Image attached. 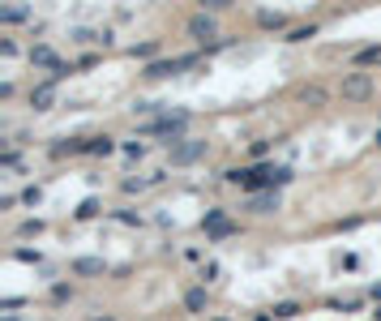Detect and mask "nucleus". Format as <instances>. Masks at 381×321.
Masks as SVG:
<instances>
[{
	"label": "nucleus",
	"instance_id": "nucleus-7",
	"mask_svg": "<svg viewBox=\"0 0 381 321\" xmlns=\"http://www.w3.org/2000/svg\"><path fill=\"white\" fill-rule=\"evenodd\" d=\"M31 107H35V112H52V107H56V82H47V78L35 82V86H31Z\"/></svg>",
	"mask_w": 381,
	"mask_h": 321
},
{
	"label": "nucleus",
	"instance_id": "nucleus-11",
	"mask_svg": "<svg viewBox=\"0 0 381 321\" xmlns=\"http://www.w3.org/2000/svg\"><path fill=\"white\" fill-rule=\"evenodd\" d=\"M257 26H262V31H283V35H287V31H291V17H287L283 9H257Z\"/></svg>",
	"mask_w": 381,
	"mask_h": 321
},
{
	"label": "nucleus",
	"instance_id": "nucleus-41",
	"mask_svg": "<svg viewBox=\"0 0 381 321\" xmlns=\"http://www.w3.org/2000/svg\"><path fill=\"white\" fill-rule=\"evenodd\" d=\"M210 321H227V317H210Z\"/></svg>",
	"mask_w": 381,
	"mask_h": 321
},
{
	"label": "nucleus",
	"instance_id": "nucleus-24",
	"mask_svg": "<svg viewBox=\"0 0 381 321\" xmlns=\"http://www.w3.org/2000/svg\"><path fill=\"white\" fill-rule=\"evenodd\" d=\"M13 261H26V266H43V253H39V249H22V244H17V249H13Z\"/></svg>",
	"mask_w": 381,
	"mask_h": 321
},
{
	"label": "nucleus",
	"instance_id": "nucleus-37",
	"mask_svg": "<svg viewBox=\"0 0 381 321\" xmlns=\"http://www.w3.org/2000/svg\"><path fill=\"white\" fill-rule=\"evenodd\" d=\"M253 321H274V313H257V317H253Z\"/></svg>",
	"mask_w": 381,
	"mask_h": 321
},
{
	"label": "nucleus",
	"instance_id": "nucleus-17",
	"mask_svg": "<svg viewBox=\"0 0 381 321\" xmlns=\"http://www.w3.org/2000/svg\"><path fill=\"white\" fill-rule=\"evenodd\" d=\"M232 236H240V223H236V218H227V223H219V227L206 232V240H232Z\"/></svg>",
	"mask_w": 381,
	"mask_h": 321
},
{
	"label": "nucleus",
	"instance_id": "nucleus-29",
	"mask_svg": "<svg viewBox=\"0 0 381 321\" xmlns=\"http://www.w3.org/2000/svg\"><path fill=\"white\" fill-rule=\"evenodd\" d=\"M227 9H232V0H201V13H227Z\"/></svg>",
	"mask_w": 381,
	"mask_h": 321
},
{
	"label": "nucleus",
	"instance_id": "nucleus-26",
	"mask_svg": "<svg viewBox=\"0 0 381 321\" xmlns=\"http://www.w3.org/2000/svg\"><path fill=\"white\" fill-rule=\"evenodd\" d=\"M52 300L56 304H69L73 300V283H52Z\"/></svg>",
	"mask_w": 381,
	"mask_h": 321
},
{
	"label": "nucleus",
	"instance_id": "nucleus-2",
	"mask_svg": "<svg viewBox=\"0 0 381 321\" xmlns=\"http://www.w3.org/2000/svg\"><path fill=\"white\" fill-rule=\"evenodd\" d=\"M339 94L347 98V103H369V98L377 94V78H373V73H360V69H351V73H343V82H339Z\"/></svg>",
	"mask_w": 381,
	"mask_h": 321
},
{
	"label": "nucleus",
	"instance_id": "nucleus-28",
	"mask_svg": "<svg viewBox=\"0 0 381 321\" xmlns=\"http://www.w3.org/2000/svg\"><path fill=\"white\" fill-rule=\"evenodd\" d=\"M43 202V189L39 184H26V189H22V206H39Z\"/></svg>",
	"mask_w": 381,
	"mask_h": 321
},
{
	"label": "nucleus",
	"instance_id": "nucleus-10",
	"mask_svg": "<svg viewBox=\"0 0 381 321\" xmlns=\"http://www.w3.org/2000/svg\"><path fill=\"white\" fill-rule=\"evenodd\" d=\"M373 64H381V43H364V47H355V52H351V69L369 73Z\"/></svg>",
	"mask_w": 381,
	"mask_h": 321
},
{
	"label": "nucleus",
	"instance_id": "nucleus-39",
	"mask_svg": "<svg viewBox=\"0 0 381 321\" xmlns=\"http://www.w3.org/2000/svg\"><path fill=\"white\" fill-rule=\"evenodd\" d=\"M0 321H22V317H17V313H5V317H0Z\"/></svg>",
	"mask_w": 381,
	"mask_h": 321
},
{
	"label": "nucleus",
	"instance_id": "nucleus-5",
	"mask_svg": "<svg viewBox=\"0 0 381 321\" xmlns=\"http://www.w3.org/2000/svg\"><path fill=\"white\" fill-rule=\"evenodd\" d=\"M31 64H35L39 73H47V78H52V73H56L65 60L56 56V47H52V43H39V47H31Z\"/></svg>",
	"mask_w": 381,
	"mask_h": 321
},
{
	"label": "nucleus",
	"instance_id": "nucleus-18",
	"mask_svg": "<svg viewBox=\"0 0 381 321\" xmlns=\"http://www.w3.org/2000/svg\"><path fill=\"white\" fill-rule=\"evenodd\" d=\"M317 31H321L317 21H309V26H291L287 31V43H309V39H317Z\"/></svg>",
	"mask_w": 381,
	"mask_h": 321
},
{
	"label": "nucleus",
	"instance_id": "nucleus-25",
	"mask_svg": "<svg viewBox=\"0 0 381 321\" xmlns=\"http://www.w3.org/2000/svg\"><path fill=\"white\" fill-rule=\"evenodd\" d=\"M219 275H223L219 261H201V287H206V283H219Z\"/></svg>",
	"mask_w": 381,
	"mask_h": 321
},
{
	"label": "nucleus",
	"instance_id": "nucleus-31",
	"mask_svg": "<svg viewBox=\"0 0 381 321\" xmlns=\"http://www.w3.org/2000/svg\"><path fill=\"white\" fill-rule=\"evenodd\" d=\"M22 304H26V295H5V300H0V313H17Z\"/></svg>",
	"mask_w": 381,
	"mask_h": 321
},
{
	"label": "nucleus",
	"instance_id": "nucleus-16",
	"mask_svg": "<svg viewBox=\"0 0 381 321\" xmlns=\"http://www.w3.org/2000/svg\"><path fill=\"white\" fill-rule=\"evenodd\" d=\"M43 232H47L43 218H22V223H17V236H22V240H39Z\"/></svg>",
	"mask_w": 381,
	"mask_h": 321
},
{
	"label": "nucleus",
	"instance_id": "nucleus-35",
	"mask_svg": "<svg viewBox=\"0 0 381 321\" xmlns=\"http://www.w3.org/2000/svg\"><path fill=\"white\" fill-rule=\"evenodd\" d=\"M369 300H373V304H381V283H373V287H369Z\"/></svg>",
	"mask_w": 381,
	"mask_h": 321
},
{
	"label": "nucleus",
	"instance_id": "nucleus-8",
	"mask_svg": "<svg viewBox=\"0 0 381 321\" xmlns=\"http://www.w3.org/2000/svg\"><path fill=\"white\" fill-rule=\"evenodd\" d=\"M69 270H73L78 279H99V275H108V261H103V257H73Z\"/></svg>",
	"mask_w": 381,
	"mask_h": 321
},
{
	"label": "nucleus",
	"instance_id": "nucleus-6",
	"mask_svg": "<svg viewBox=\"0 0 381 321\" xmlns=\"http://www.w3.org/2000/svg\"><path fill=\"white\" fill-rule=\"evenodd\" d=\"M180 304H185V313H193V317H206V313H210V291L197 283V287H189V291L180 295Z\"/></svg>",
	"mask_w": 381,
	"mask_h": 321
},
{
	"label": "nucleus",
	"instance_id": "nucleus-36",
	"mask_svg": "<svg viewBox=\"0 0 381 321\" xmlns=\"http://www.w3.org/2000/svg\"><path fill=\"white\" fill-rule=\"evenodd\" d=\"M90 321H116V317H108V313H94V317H90Z\"/></svg>",
	"mask_w": 381,
	"mask_h": 321
},
{
	"label": "nucleus",
	"instance_id": "nucleus-20",
	"mask_svg": "<svg viewBox=\"0 0 381 321\" xmlns=\"http://www.w3.org/2000/svg\"><path fill=\"white\" fill-rule=\"evenodd\" d=\"M112 218H116L120 227H142V223H146V218H142L137 210H129V206H124V210H112Z\"/></svg>",
	"mask_w": 381,
	"mask_h": 321
},
{
	"label": "nucleus",
	"instance_id": "nucleus-38",
	"mask_svg": "<svg viewBox=\"0 0 381 321\" xmlns=\"http://www.w3.org/2000/svg\"><path fill=\"white\" fill-rule=\"evenodd\" d=\"M373 146H377V150H381V125H377V133H373Z\"/></svg>",
	"mask_w": 381,
	"mask_h": 321
},
{
	"label": "nucleus",
	"instance_id": "nucleus-27",
	"mask_svg": "<svg viewBox=\"0 0 381 321\" xmlns=\"http://www.w3.org/2000/svg\"><path fill=\"white\" fill-rule=\"evenodd\" d=\"M146 184H150V180H142V176H137V180H133V176H124V180H120V193H129V197H133V193H146Z\"/></svg>",
	"mask_w": 381,
	"mask_h": 321
},
{
	"label": "nucleus",
	"instance_id": "nucleus-19",
	"mask_svg": "<svg viewBox=\"0 0 381 321\" xmlns=\"http://www.w3.org/2000/svg\"><path fill=\"white\" fill-rule=\"evenodd\" d=\"M219 223H227V210L223 206H206V214H201V232H210Z\"/></svg>",
	"mask_w": 381,
	"mask_h": 321
},
{
	"label": "nucleus",
	"instance_id": "nucleus-13",
	"mask_svg": "<svg viewBox=\"0 0 381 321\" xmlns=\"http://www.w3.org/2000/svg\"><path fill=\"white\" fill-rule=\"evenodd\" d=\"M120 146H116V137H108V133H94V137H86V155L90 159H108V155H116Z\"/></svg>",
	"mask_w": 381,
	"mask_h": 321
},
{
	"label": "nucleus",
	"instance_id": "nucleus-40",
	"mask_svg": "<svg viewBox=\"0 0 381 321\" xmlns=\"http://www.w3.org/2000/svg\"><path fill=\"white\" fill-rule=\"evenodd\" d=\"M373 321H381V304H373Z\"/></svg>",
	"mask_w": 381,
	"mask_h": 321
},
{
	"label": "nucleus",
	"instance_id": "nucleus-9",
	"mask_svg": "<svg viewBox=\"0 0 381 321\" xmlns=\"http://www.w3.org/2000/svg\"><path fill=\"white\" fill-rule=\"evenodd\" d=\"M278 206H283V193H274V189H266V193H257V197L244 202V210H253V214H274Z\"/></svg>",
	"mask_w": 381,
	"mask_h": 321
},
{
	"label": "nucleus",
	"instance_id": "nucleus-23",
	"mask_svg": "<svg viewBox=\"0 0 381 321\" xmlns=\"http://www.w3.org/2000/svg\"><path fill=\"white\" fill-rule=\"evenodd\" d=\"M99 214V197H86V202L73 210V218H78V223H86V218H94Z\"/></svg>",
	"mask_w": 381,
	"mask_h": 321
},
{
	"label": "nucleus",
	"instance_id": "nucleus-3",
	"mask_svg": "<svg viewBox=\"0 0 381 321\" xmlns=\"http://www.w3.org/2000/svg\"><path fill=\"white\" fill-rule=\"evenodd\" d=\"M206 155H210V141L206 137H185L180 146H171V150H167V163L171 167H193V163H201Z\"/></svg>",
	"mask_w": 381,
	"mask_h": 321
},
{
	"label": "nucleus",
	"instance_id": "nucleus-33",
	"mask_svg": "<svg viewBox=\"0 0 381 321\" xmlns=\"http://www.w3.org/2000/svg\"><path fill=\"white\" fill-rule=\"evenodd\" d=\"M0 56H5V60L17 56V43H13V39H0Z\"/></svg>",
	"mask_w": 381,
	"mask_h": 321
},
{
	"label": "nucleus",
	"instance_id": "nucleus-4",
	"mask_svg": "<svg viewBox=\"0 0 381 321\" xmlns=\"http://www.w3.org/2000/svg\"><path fill=\"white\" fill-rule=\"evenodd\" d=\"M185 31H189V39H193L197 47H206V43L223 39V35H219V17H214V13H201V9L185 21Z\"/></svg>",
	"mask_w": 381,
	"mask_h": 321
},
{
	"label": "nucleus",
	"instance_id": "nucleus-21",
	"mask_svg": "<svg viewBox=\"0 0 381 321\" xmlns=\"http://www.w3.org/2000/svg\"><path fill=\"white\" fill-rule=\"evenodd\" d=\"M270 313H274V321H291V317H300V313H304V309H300V304H296V300H283V304H274V309H270Z\"/></svg>",
	"mask_w": 381,
	"mask_h": 321
},
{
	"label": "nucleus",
	"instance_id": "nucleus-12",
	"mask_svg": "<svg viewBox=\"0 0 381 321\" xmlns=\"http://www.w3.org/2000/svg\"><path fill=\"white\" fill-rule=\"evenodd\" d=\"M300 103H304V107H325V103H330V86L304 82V86H300Z\"/></svg>",
	"mask_w": 381,
	"mask_h": 321
},
{
	"label": "nucleus",
	"instance_id": "nucleus-14",
	"mask_svg": "<svg viewBox=\"0 0 381 321\" xmlns=\"http://www.w3.org/2000/svg\"><path fill=\"white\" fill-rule=\"evenodd\" d=\"M31 5H5L0 9V26H22V21H31Z\"/></svg>",
	"mask_w": 381,
	"mask_h": 321
},
{
	"label": "nucleus",
	"instance_id": "nucleus-22",
	"mask_svg": "<svg viewBox=\"0 0 381 321\" xmlns=\"http://www.w3.org/2000/svg\"><path fill=\"white\" fill-rule=\"evenodd\" d=\"M120 155H124V159H133V163L146 159V141H137V137H133V141H120Z\"/></svg>",
	"mask_w": 381,
	"mask_h": 321
},
{
	"label": "nucleus",
	"instance_id": "nucleus-1",
	"mask_svg": "<svg viewBox=\"0 0 381 321\" xmlns=\"http://www.w3.org/2000/svg\"><path fill=\"white\" fill-rule=\"evenodd\" d=\"M189 112L185 107H176V112H163V116H155V120H142V137H163V146L171 150V146H180L185 141V133H189Z\"/></svg>",
	"mask_w": 381,
	"mask_h": 321
},
{
	"label": "nucleus",
	"instance_id": "nucleus-30",
	"mask_svg": "<svg viewBox=\"0 0 381 321\" xmlns=\"http://www.w3.org/2000/svg\"><path fill=\"white\" fill-rule=\"evenodd\" d=\"M17 163H22L17 146H5V150H0V167H17Z\"/></svg>",
	"mask_w": 381,
	"mask_h": 321
},
{
	"label": "nucleus",
	"instance_id": "nucleus-32",
	"mask_svg": "<svg viewBox=\"0 0 381 321\" xmlns=\"http://www.w3.org/2000/svg\"><path fill=\"white\" fill-rule=\"evenodd\" d=\"M244 171H248V167H227L223 180H227V184H244Z\"/></svg>",
	"mask_w": 381,
	"mask_h": 321
},
{
	"label": "nucleus",
	"instance_id": "nucleus-34",
	"mask_svg": "<svg viewBox=\"0 0 381 321\" xmlns=\"http://www.w3.org/2000/svg\"><path fill=\"white\" fill-rule=\"evenodd\" d=\"M13 94H17V86H13V82H0V98H5V103H9Z\"/></svg>",
	"mask_w": 381,
	"mask_h": 321
},
{
	"label": "nucleus",
	"instance_id": "nucleus-15",
	"mask_svg": "<svg viewBox=\"0 0 381 321\" xmlns=\"http://www.w3.org/2000/svg\"><path fill=\"white\" fill-rule=\"evenodd\" d=\"M270 150H274V137H257V141L248 146V167H262L270 159Z\"/></svg>",
	"mask_w": 381,
	"mask_h": 321
}]
</instances>
